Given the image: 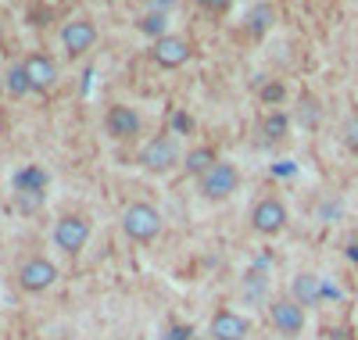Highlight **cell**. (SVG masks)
Masks as SVG:
<instances>
[{"label":"cell","instance_id":"e0dca14e","mask_svg":"<svg viewBox=\"0 0 358 340\" xmlns=\"http://www.w3.org/2000/svg\"><path fill=\"white\" fill-rule=\"evenodd\" d=\"M4 90H8V94H11L15 101L33 94V83H29V76H25V65H22V61L8 69V76H4Z\"/></svg>","mask_w":358,"mask_h":340},{"label":"cell","instance_id":"44dd1931","mask_svg":"<svg viewBox=\"0 0 358 340\" xmlns=\"http://www.w3.org/2000/svg\"><path fill=\"white\" fill-rule=\"evenodd\" d=\"M283 97H287V86H283V83H262V86H258V101H262V104H273V108H276Z\"/></svg>","mask_w":358,"mask_h":340},{"label":"cell","instance_id":"4fadbf2b","mask_svg":"<svg viewBox=\"0 0 358 340\" xmlns=\"http://www.w3.org/2000/svg\"><path fill=\"white\" fill-rule=\"evenodd\" d=\"M208 330H212L215 340H244L251 333V323L241 312H233V308H219L212 323H208Z\"/></svg>","mask_w":358,"mask_h":340},{"label":"cell","instance_id":"52a82bcc","mask_svg":"<svg viewBox=\"0 0 358 340\" xmlns=\"http://www.w3.org/2000/svg\"><path fill=\"white\" fill-rule=\"evenodd\" d=\"M54 280H57V265L43 255H33L18 265V287L25 294H43L54 287Z\"/></svg>","mask_w":358,"mask_h":340},{"label":"cell","instance_id":"ffe728a7","mask_svg":"<svg viewBox=\"0 0 358 340\" xmlns=\"http://www.w3.org/2000/svg\"><path fill=\"white\" fill-rule=\"evenodd\" d=\"M341 143H344L351 154H358V111H351V115L344 118V126H341Z\"/></svg>","mask_w":358,"mask_h":340},{"label":"cell","instance_id":"5bb4252c","mask_svg":"<svg viewBox=\"0 0 358 340\" xmlns=\"http://www.w3.org/2000/svg\"><path fill=\"white\" fill-rule=\"evenodd\" d=\"M290 297L301 304V308H312L322 301V280L312 272H297L294 276V283H290Z\"/></svg>","mask_w":358,"mask_h":340},{"label":"cell","instance_id":"8992f818","mask_svg":"<svg viewBox=\"0 0 358 340\" xmlns=\"http://www.w3.org/2000/svg\"><path fill=\"white\" fill-rule=\"evenodd\" d=\"M86 243H90V219L86 215H62V219L54 222V247L57 251L76 258Z\"/></svg>","mask_w":358,"mask_h":340},{"label":"cell","instance_id":"cb8c5ba5","mask_svg":"<svg viewBox=\"0 0 358 340\" xmlns=\"http://www.w3.org/2000/svg\"><path fill=\"white\" fill-rule=\"evenodd\" d=\"M165 340H194V326H183V323H176V326H169Z\"/></svg>","mask_w":358,"mask_h":340},{"label":"cell","instance_id":"6da1fadb","mask_svg":"<svg viewBox=\"0 0 358 340\" xmlns=\"http://www.w3.org/2000/svg\"><path fill=\"white\" fill-rule=\"evenodd\" d=\"M122 233L133 240V243H151L158 233H162V215L155 204L147 201H133L126 211H122Z\"/></svg>","mask_w":358,"mask_h":340},{"label":"cell","instance_id":"d4e9b609","mask_svg":"<svg viewBox=\"0 0 358 340\" xmlns=\"http://www.w3.org/2000/svg\"><path fill=\"white\" fill-rule=\"evenodd\" d=\"M229 4H233V0H197V8L212 11V15H226V11H229Z\"/></svg>","mask_w":358,"mask_h":340},{"label":"cell","instance_id":"3957f363","mask_svg":"<svg viewBox=\"0 0 358 340\" xmlns=\"http://www.w3.org/2000/svg\"><path fill=\"white\" fill-rule=\"evenodd\" d=\"M236 187H241V172H236V165L233 162H219L212 172H204L201 179H197V190H201V197L204 201H229L233 194H236Z\"/></svg>","mask_w":358,"mask_h":340},{"label":"cell","instance_id":"2e32d148","mask_svg":"<svg viewBox=\"0 0 358 340\" xmlns=\"http://www.w3.org/2000/svg\"><path fill=\"white\" fill-rule=\"evenodd\" d=\"M287 133H290V118L283 111H268L258 126V136L265 143H280V140H287Z\"/></svg>","mask_w":358,"mask_h":340},{"label":"cell","instance_id":"d6986e66","mask_svg":"<svg viewBox=\"0 0 358 340\" xmlns=\"http://www.w3.org/2000/svg\"><path fill=\"white\" fill-rule=\"evenodd\" d=\"M297 108H301V111H297V115H301V126H305V129H315V126H319V118H322V111H319V101H315L312 94H305Z\"/></svg>","mask_w":358,"mask_h":340},{"label":"cell","instance_id":"7402d4cb","mask_svg":"<svg viewBox=\"0 0 358 340\" xmlns=\"http://www.w3.org/2000/svg\"><path fill=\"white\" fill-rule=\"evenodd\" d=\"M140 29H143V33H151L155 40H162V36H169V33H165V11H151V15H143V22H140Z\"/></svg>","mask_w":358,"mask_h":340},{"label":"cell","instance_id":"ac0fdd59","mask_svg":"<svg viewBox=\"0 0 358 340\" xmlns=\"http://www.w3.org/2000/svg\"><path fill=\"white\" fill-rule=\"evenodd\" d=\"M273 22H276V8L273 4H258L255 11H251V18H248V29L255 36H262V33H268L273 29Z\"/></svg>","mask_w":358,"mask_h":340},{"label":"cell","instance_id":"83f0119b","mask_svg":"<svg viewBox=\"0 0 358 340\" xmlns=\"http://www.w3.org/2000/svg\"><path fill=\"white\" fill-rule=\"evenodd\" d=\"M194 340H208V337H194Z\"/></svg>","mask_w":358,"mask_h":340},{"label":"cell","instance_id":"603a6c76","mask_svg":"<svg viewBox=\"0 0 358 340\" xmlns=\"http://www.w3.org/2000/svg\"><path fill=\"white\" fill-rule=\"evenodd\" d=\"M172 133H176V136H190V133H194V115L172 111Z\"/></svg>","mask_w":358,"mask_h":340},{"label":"cell","instance_id":"7a4b0ae2","mask_svg":"<svg viewBox=\"0 0 358 340\" xmlns=\"http://www.w3.org/2000/svg\"><path fill=\"white\" fill-rule=\"evenodd\" d=\"M140 169L151 172V176H165L172 172L179 162H183V154H179V143L172 136H151L143 147H140Z\"/></svg>","mask_w":358,"mask_h":340},{"label":"cell","instance_id":"9c48e42d","mask_svg":"<svg viewBox=\"0 0 358 340\" xmlns=\"http://www.w3.org/2000/svg\"><path fill=\"white\" fill-rule=\"evenodd\" d=\"M190 54H194V47H190V40L187 36H162V40H155L151 43V61L158 69H183L187 61H190Z\"/></svg>","mask_w":358,"mask_h":340},{"label":"cell","instance_id":"ba28073f","mask_svg":"<svg viewBox=\"0 0 358 340\" xmlns=\"http://www.w3.org/2000/svg\"><path fill=\"white\" fill-rule=\"evenodd\" d=\"M62 47H65L69 57L90 54V50L97 47V25L90 22V18H72V22H65V29H62Z\"/></svg>","mask_w":358,"mask_h":340},{"label":"cell","instance_id":"7c38bea8","mask_svg":"<svg viewBox=\"0 0 358 340\" xmlns=\"http://www.w3.org/2000/svg\"><path fill=\"white\" fill-rule=\"evenodd\" d=\"M22 65H25L29 83H33V94H50L54 83H57V61H54L50 54L36 50V54H29Z\"/></svg>","mask_w":358,"mask_h":340},{"label":"cell","instance_id":"8fae6325","mask_svg":"<svg viewBox=\"0 0 358 340\" xmlns=\"http://www.w3.org/2000/svg\"><path fill=\"white\" fill-rule=\"evenodd\" d=\"M268 323H273L283 337H301V330H305V308L297 304L294 297H280V301H273V308H268Z\"/></svg>","mask_w":358,"mask_h":340},{"label":"cell","instance_id":"30bf717a","mask_svg":"<svg viewBox=\"0 0 358 340\" xmlns=\"http://www.w3.org/2000/svg\"><path fill=\"white\" fill-rule=\"evenodd\" d=\"M140 126H143V118H140V111L129 108V104H111V108L104 111V129H108L111 140H133V136L140 133Z\"/></svg>","mask_w":358,"mask_h":340},{"label":"cell","instance_id":"5b68a950","mask_svg":"<svg viewBox=\"0 0 358 340\" xmlns=\"http://www.w3.org/2000/svg\"><path fill=\"white\" fill-rule=\"evenodd\" d=\"M290 222V211L280 197H262L255 208H251V229L258 236H280Z\"/></svg>","mask_w":358,"mask_h":340},{"label":"cell","instance_id":"4316f807","mask_svg":"<svg viewBox=\"0 0 358 340\" xmlns=\"http://www.w3.org/2000/svg\"><path fill=\"white\" fill-rule=\"evenodd\" d=\"M0 36H4V22H0Z\"/></svg>","mask_w":358,"mask_h":340},{"label":"cell","instance_id":"484cf974","mask_svg":"<svg viewBox=\"0 0 358 340\" xmlns=\"http://www.w3.org/2000/svg\"><path fill=\"white\" fill-rule=\"evenodd\" d=\"M348 258H351V262H358V243H351V247H348Z\"/></svg>","mask_w":358,"mask_h":340},{"label":"cell","instance_id":"277c9868","mask_svg":"<svg viewBox=\"0 0 358 340\" xmlns=\"http://www.w3.org/2000/svg\"><path fill=\"white\" fill-rule=\"evenodd\" d=\"M47 169L43 165H22L15 176H11V187H15V197L25 211H33L36 204H43V190H47Z\"/></svg>","mask_w":358,"mask_h":340},{"label":"cell","instance_id":"9a60e30c","mask_svg":"<svg viewBox=\"0 0 358 340\" xmlns=\"http://www.w3.org/2000/svg\"><path fill=\"white\" fill-rule=\"evenodd\" d=\"M222 158H219V150L212 147V143H197L194 150H187V158H183V169L190 172V176H204V172H212L215 165H219Z\"/></svg>","mask_w":358,"mask_h":340}]
</instances>
